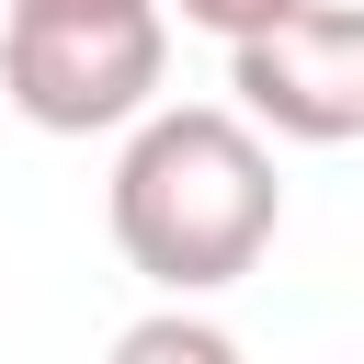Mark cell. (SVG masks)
I'll list each match as a JSON object with an SVG mask.
<instances>
[{
    "label": "cell",
    "mask_w": 364,
    "mask_h": 364,
    "mask_svg": "<svg viewBox=\"0 0 364 364\" xmlns=\"http://www.w3.org/2000/svg\"><path fill=\"white\" fill-rule=\"evenodd\" d=\"M114 250L159 284V296H228L273 228H284V182H273V148L250 114L228 102H159L125 125V159H114Z\"/></svg>",
    "instance_id": "1"
},
{
    "label": "cell",
    "mask_w": 364,
    "mask_h": 364,
    "mask_svg": "<svg viewBox=\"0 0 364 364\" xmlns=\"http://www.w3.org/2000/svg\"><path fill=\"white\" fill-rule=\"evenodd\" d=\"M171 80V11L159 0H68L0 23V91L34 136H114L159 114Z\"/></svg>",
    "instance_id": "2"
},
{
    "label": "cell",
    "mask_w": 364,
    "mask_h": 364,
    "mask_svg": "<svg viewBox=\"0 0 364 364\" xmlns=\"http://www.w3.org/2000/svg\"><path fill=\"white\" fill-rule=\"evenodd\" d=\"M228 91L262 136L296 148H341L364 136V0H307L262 34L228 46Z\"/></svg>",
    "instance_id": "3"
},
{
    "label": "cell",
    "mask_w": 364,
    "mask_h": 364,
    "mask_svg": "<svg viewBox=\"0 0 364 364\" xmlns=\"http://www.w3.org/2000/svg\"><path fill=\"white\" fill-rule=\"evenodd\" d=\"M114 364H239V330H216L193 307H159V318L114 330Z\"/></svg>",
    "instance_id": "4"
},
{
    "label": "cell",
    "mask_w": 364,
    "mask_h": 364,
    "mask_svg": "<svg viewBox=\"0 0 364 364\" xmlns=\"http://www.w3.org/2000/svg\"><path fill=\"white\" fill-rule=\"evenodd\" d=\"M284 11H307V0H182V23H205V34H262V23H284Z\"/></svg>",
    "instance_id": "5"
},
{
    "label": "cell",
    "mask_w": 364,
    "mask_h": 364,
    "mask_svg": "<svg viewBox=\"0 0 364 364\" xmlns=\"http://www.w3.org/2000/svg\"><path fill=\"white\" fill-rule=\"evenodd\" d=\"M11 11H68V0H11Z\"/></svg>",
    "instance_id": "6"
}]
</instances>
